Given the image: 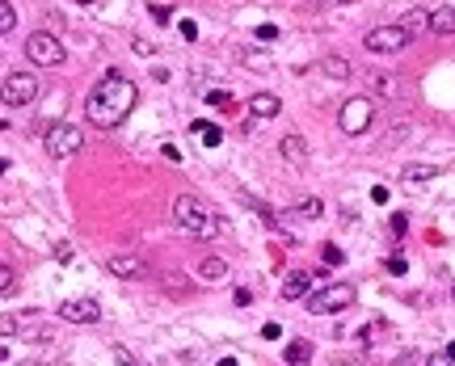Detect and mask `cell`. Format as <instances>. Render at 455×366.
Listing matches in <instances>:
<instances>
[{"mask_svg":"<svg viewBox=\"0 0 455 366\" xmlns=\"http://www.w3.org/2000/svg\"><path fill=\"white\" fill-rule=\"evenodd\" d=\"M135 101H139L135 80H127L123 72H106V76L97 80V89L84 97V114H89V122H93V127L114 131V127H123V122H127V114L135 110Z\"/></svg>","mask_w":455,"mask_h":366,"instance_id":"6da1fadb","label":"cell"},{"mask_svg":"<svg viewBox=\"0 0 455 366\" xmlns=\"http://www.w3.org/2000/svg\"><path fill=\"white\" fill-rule=\"evenodd\" d=\"M173 219H177V228H181L186 236H194V240H215V236L224 232V219L215 215V206H207V202L194 198V194H177V198H173Z\"/></svg>","mask_w":455,"mask_h":366,"instance_id":"7a4b0ae2","label":"cell"},{"mask_svg":"<svg viewBox=\"0 0 455 366\" xmlns=\"http://www.w3.org/2000/svg\"><path fill=\"white\" fill-rule=\"evenodd\" d=\"M38 93H42V80H38V72H26V68L0 80V101L5 106H30V101H38Z\"/></svg>","mask_w":455,"mask_h":366,"instance_id":"3957f363","label":"cell"},{"mask_svg":"<svg viewBox=\"0 0 455 366\" xmlns=\"http://www.w3.org/2000/svg\"><path fill=\"white\" fill-rule=\"evenodd\" d=\"M354 299H359V291H354L350 282H329L316 295H308V311L312 316H333V311H346Z\"/></svg>","mask_w":455,"mask_h":366,"instance_id":"277c9868","label":"cell"},{"mask_svg":"<svg viewBox=\"0 0 455 366\" xmlns=\"http://www.w3.org/2000/svg\"><path fill=\"white\" fill-rule=\"evenodd\" d=\"M26 60H30L34 68H60V64H64V42H60L55 34L38 30V34L26 38Z\"/></svg>","mask_w":455,"mask_h":366,"instance_id":"5b68a950","label":"cell"},{"mask_svg":"<svg viewBox=\"0 0 455 366\" xmlns=\"http://www.w3.org/2000/svg\"><path fill=\"white\" fill-rule=\"evenodd\" d=\"M42 147L55 156V161H64V156H76V152L84 147V135H80V127H72V122H51L46 135H42Z\"/></svg>","mask_w":455,"mask_h":366,"instance_id":"8992f818","label":"cell"},{"mask_svg":"<svg viewBox=\"0 0 455 366\" xmlns=\"http://www.w3.org/2000/svg\"><path fill=\"white\" fill-rule=\"evenodd\" d=\"M371 122H375V101L371 97H350L341 106V114H337V127L346 135H363V131H371Z\"/></svg>","mask_w":455,"mask_h":366,"instance_id":"52a82bcc","label":"cell"},{"mask_svg":"<svg viewBox=\"0 0 455 366\" xmlns=\"http://www.w3.org/2000/svg\"><path fill=\"white\" fill-rule=\"evenodd\" d=\"M413 38L404 34L400 26H375V30H367V38H363V46L371 51V55H396V51H404Z\"/></svg>","mask_w":455,"mask_h":366,"instance_id":"ba28073f","label":"cell"},{"mask_svg":"<svg viewBox=\"0 0 455 366\" xmlns=\"http://www.w3.org/2000/svg\"><path fill=\"white\" fill-rule=\"evenodd\" d=\"M60 320H68V324H97L101 307H97V299H64L60 303Z\"/></svg>","mask_w":455,"mask_h":366,"instance_id":"9c48e42d","label":"cell"},{"mask_svg":"<svg viewBox=\"0 0 455 366\" xmlns=\"http://www.w3.org/2000/svg\"><path fill=\"white\" fill-rule=\"evenodd\" d=\"M110 274L114 278H123V282H135V278H148V261L139 257V253H114L110 261Z\"/></svg>","mask_w":455,"mask_h":366,"instance_id":"30bf717a","label":"cell"},{"mask_svg":"<svg viewBox=\"0 0 455 366\" xmlns=\"http://www.w3.org/2000/svg\"><path fill=\"white\" fill-rule=\"evenodd\" d=\"M367 84H371V93H375V97H388V101H400V97H404V80H400V76H392V72H371V76H367Z\"/></svg>","mask_w":455,"mask_h":366,"instance_id":"8fae6325","label":"cell"},{"mask_svg":"<svg viewBox=\"0 0 455 366\" xmlns=\"http://www.w3.org/2000/svg\"><path fill=\"white\" fill-rule=\"evenodd\" d=\"M278 152H283L287 165H308V139H303V135H283Z\"/></svg>","mask_w":455,"mask_h":366,"instance_id":"7c38bea8","label":"cell"},{"mask_svg":"<svg viewBox=\"0 0 455 366\" xmlns=\"http://www.w3.org/2000/svg\"><path fill=\"white\" fill-rule=\"evenodd\" d=\"M278 110H283V101H278L274 93H253V97H249V114H253V118H274Z\"/></svg>","mask_w":455,"mask_h":366,"instance_id":"4fadbf2b","label":"cell"},{"mask_svg":"<svg viewBox=\"0 0 455 366\" xmlns=\"http://www.w3.org/2000/svg\"><path fill=\"white\" fill-rule=\"evenodd\" d=\"M198 278L224 282V278H228V261H224V257H202V261H198Z\"/></svg>","mask_w":455,"mask_h":366,"instance_id":"5bb4252c","label":"cell"},{"mask_svg":"<svg viewBox=\"0 0 455 366\" xmlns=\"http://www.w3.org/2000/svg\"><path fill=\"white\" fill-rule=\"evenodd\" d=\"M321 72H325L329 80H350V76H354V68H350L346 55H325V60H321Z\"/></svg>","mask_w":455,"mask_h":366,"instance_id":"9a60e30c","label":"cell"},{"mask_svg":"<svg viewBox=\"0 0 455 366\" xmlns=\"http://www.w3.org/2000/svg\"><path fill=\"white\" fill-rule=\"evenodd\" d=\"M283 358L291 362V366H308L312 362V345L303 341V337H295V341H287V349H283Z\"/></svg>","mask_w":455,"mask_h":366,"instance_id":"2e32d148","label":"cell"},{"mask_svg":"<svg viewBox=\"0 0 455 366\" xmlns=\"http://www.w3.org/2000/svg\"><path fill=\"white\" fill-rule=\"evenodd\" d=\"M434 177H438L434 165H404V173H400L404 185H426V181H434Z\"/></svg>","mask_w":455,"mask_h":366,"instance_id":"e0dca14e","label":"cell"},{"mask_svg":"<svg viewBox=\"0 0 455 366\" xmlns=\"http://www.w3.org/2000/svg\"><path fill=\"white\" fill-rule=\"evenodd\" d=\"M430 34H455V9L451 5H443V9L430 13Z\"/></svg>","mask_w":455,"mask_h":366,"instance_id":"ac0fdd59","label":"cell"},{"mask_svg":"<svg viewBox=\"0 0 455 366\" xmlns=\"http://www.w3.org/2000/svg\"><path fill=\"white\" fill-rule=\"evenodd\" d=\"M400 30L409 34V38H413V34H422V30H430V13H422V9H409V13L400 17Z\"/></svg>","mask_w":455,"mask_h":366,"instance_id":"d6986e66","label":"cell"},{"mask_svg":"<svg viewBox=\"0 0 455 366\" xmlns=\"http://www.w3.org/2000/svg\"><path fill=\"white\" fill-rule=\"evenodd\" d=\"M308 286H312L308 274H291V278L283 282V299H303V295H308Z\"/></svg>","mask_w":455,"mask_h":366,"instance_id":"ffe728a7","label":"cell"},{"mask_svg":"<svg viewBox=\"0 0 455 366\" xmlns=\"http://www.w3.org/2000/svg\"><path fill=\"white\" fill-rule=\"evenodd\" d=\"M321 211H325V206H321V198H303L291 215H299V219H321Z\"/></svg>","mask_w":455,"mask_h":366,"instance_id":"44dd1931","label":"cell"},{"mask_svg":"<svg viewBox=\"0 0 455 366\" xmlns=\"http://www.w3.org/2000/svg\"><path fill=\"white\" fill-rule=\"evenodd\" d=\"M13 30H17V13L9 0H0V34H13Z\"/></svg>","mask_w":455,"mask_h":366,"instance_id":"7402d4cb","label":"cell"},{"mask_svg":"<svg viewBox=\"0 0 455 366\" xmlns=\"http://www.w3.org/2000/svg\"><path fill=\"white\" fill-rule=\"evenodd\" d=\"M21 316H0V337H21Z\"/></svg>","mask_w":455,"mask_h":366,"instance_id":"603a6c76","label":"cell"},{"mask_svg":"<svg viewBox=\"0 0 455 366\" xmlns=\"http://www.w3.org/2000/svg\"><path fill=\"white\" fill-rule=\"evenodd\" d=\"M207 106H215V110H232V93L211 89V93H207Z\"/></svg>","mask_w":455,"mask_h":366,"instance_id":"cb8c5ba5","label":"cell"},{"mask_svg":"<svg viewBox=\"0 0 455 366\" xmlns=\"http://www.w3.org/2000/svg\"><path fill=\"white\" fill-rule=\"evenodd\" d=\"M202 143H207V147H220V143H224V131L207 122V127H202Z\"/></svg>","mask_w":455,"mask_h":366,"instance_id":"d4e9b609","label":"cell"},{"mask_svg":"<svg viewBox=\"0 0 455 366\" xmlns=\"http://www.w3.org/2000/svg\"><path fill=\"white\" fill-rule=\"evenodd\" d=\"M13 286H17V274H13L9 266H0V295H9Z\"/></svg>","mask_w":455,"mask_h":366,"instance_id":"484cf974","label":"cell"},{"mask_svg":"<svg viewBox=\"0 0 455 366\" xmlns=\"http://www.w3.org/2000/svg\"><path fill=\"white\" fill-rule=\"evenodd\" d=\"M148 13H152V21H157V26H169L173 21V9H165V5H152Z\"/></svg>","mask_w":455,"mask_h":366,"instance_id":"4316f807","label":"cell"},{"mask_svg":"<svg viewBox=\"0 0 455 366\" xmlns=\"http://www.w3.org/2000/svg\"><path fill=\"white\" fill-rule=\"evenodd\" d=\"M341 261H346V253L337 244H325V266H341Z\"/></svg>","mask_w":455,"mask_h":366,"instance_id":"83f0119b","label":"cell"},{"mask_svg":"<svg viewBox=\"0 0 455 366\" xmlns=\"http://www.w3.org/2000/svg\"><path fill=\"white\" fill-rule=\"evenodd\" d=\"M333 366H363V354H337Z\"/></svg>","mask_w":455,"mask_h":366,"instance_id":"f1b7e54d","label":"cell"},{"mask_svg":"<svg viewBox=\"0 0 455 366\" xmlns=\"http://www.w3.org/2000/svg\"><path fill=\"white\" fill-rule=\"evenodd\" d=\"M404 270H409V261H404V257H388V274H404Z\"/></svg>","mask_w":455,"mask_h":366,"instance_id":"f546056e","label":"cell"},{"mask_svg":"<svg viewBox=\"0 0 455 366\" xmlns=\"http://www.w3.org/2000/svg\"><path fill=\"white\" fill-rule=\"evenodd\" d=\"M258 38H262V42H274V38H278V26H258Z\"/></svg>","mask_w":455,"mask_h":366,"instance_id":"4dcf8cb0","label":"cell"},{"mask_svg":"<svg viewBox=\"0 0 455 366\" xmlns=\"http://www.w3.org/2000/svg\"><path fill=\"white\" fill-rule=\"evenodd\" d=\"M262 337H266V341H278V337H283V329L270 320V324H262Z\"/></svg>","mask_w":455,"mask_h":366,"instance_id":"1f68e13d","label":"cell"},{"mask_svg":"<svg viewBox=\"0 0 455 366\" xmlns=\"http://www.w3.org/2000/svg\"><path fill=\"white\" fill-rule=\"evenodd\" d=\"M426 366H455V358H447V354H430Z\"/></svg>","mask_w":455,"mask_h":366,"instance_id":"d6a6232c","label":"cell"},{"mask_svg":"<svg viewBox=\"0 0 455 366\" xmlns=\"http://www.w3.org/2000/svg\"><path fill=\"white\" fill-rule=\"evenodd\" d=\"M392 366H418V354H413V349H404V354H400Z\"/></svg>","mask_w":455,"mask_h":366,"instance_id":"836d02e7","label":"cell"},{"mask_svg":"<svg viewBox=\"0 0 455 366\" xmlns=\"http://www.w3.org/2000/svg\"><path fill=\"white\" fill-rule=\"evenodd\" d=\"M152 51H157V46H152L148 38H135V55H152Z\"/></svg>","mask_w":455,"mask_h":366,"instance_id":"e575fe53","label":"cell"},{"mask_svg":"<svg viewBox=\"0 0 455 366\" xmlns=\"http://www.w3.org/2000/svg\"><path fill=\"white\" fill-rule=\"evenodd\" d=\"M404 228H409V219H404V215H392V232L404 236Z\"/></svg>","mask_w":455,"mask_h":366,"instance_id":"d590c367","label":"cell"},{"mask_svg":"<svg viewBox=\"0 0 455 366\" xmlns=\"http://www.w3.org/2000/svg\"><path fill=\"white\" fill-rule=\"evenodd\" d=\"M181 38H190V42H194V38H198V26H194V21H181Z\"/></svg>","mask_w":455,"mask_h":366,"instance_id":"8d00e7d4","label":"cell"},{"mask_svg":"<svg viewBox=\"0 0 455 366\" xmlns=\"http://www.w3.org/2000/svg\"><path fill=\"white\" fill-rule=\"evenodd\" d=\"M215 366H236V358H220V362H215Z\"/></svg>","mask_w":455,"mask_h":366,"instance_id":"74e56055","label":"cell"},{"mask_svg":"<svg viewBox=\"0 0 455 366\" xmlns=\"http://www.w3.org/2000/svg\"><path fill=\"white\" fill-rule=\"evenodd\" d=\"M5 169H9V161H0V173H5Z\"/></svg>","mask_w":455,"mask_h":366,"instance_id":"f35d334b","label":"cell"},{"mask_svg":"<svg viewBox=\"0 0 455 366\" xmlns=\"http://www.w3.org/2000/svg\"><path fill=\"white\" fill-rule=\"evenodd\" d=\"M76 5H93V0H76Z\"/></svg>","mask_w":455,"mask_h":366,"instance_id":"ab89813d","label":"cell"},{"mask_svg":"<svg viewBox=\"0 0 455 366\" xmlns=\"http://www.w3.org/2000/svg\"><path fill=\"white\" fill-rule=\"evenodd\" d=\"M0 362H5V349H0Z\"/></svg>","mask_w":455,"mask_h":366,"instance_id":"60d3db41","label":"cell"},{"mask_svg":"<svg viewBox=\"0 0 455 366\" xmlns=\"http://www.w3.org/2000/svg\"><path fill=\"white\" fill-rule=\"evenodd\" d=\"M451 299H455V291H451Z\"/></svg>","mask_w":455,"mask_h":366,"instance_id":"b9f144b4","label":"cell"},{"mask_svg":"<svg viewBox=\"0 0 455 366\" xmlns=\"http://www.w3.org/2000/svg\"><path fill=\"white\" fill-rule=\"evenodd\" d=\"M341 5H346V0H341Z\"/></svg>","mask_w":455,"mask_h":366,"instance_id":"7bdbcfd3","label":"cell"}]
</instances>
